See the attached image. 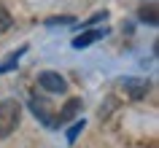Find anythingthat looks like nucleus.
Instances as JSON below:
<instances>
[{
	"instance_id": "obj_3",
	"label": "nucleus",
	"mask_w": 159,
	"mask_h": 148,
	"mask_svg": "<svg viewBox=\"0 0 159 148\" xmlns=\"http://www.w3.org/2000/svg\"><path fill=\"white\" fill-rule=\"evenodd\" d=\"M119 86L124 89L127 97H132V100H143L148 94V81H143V78H124Z\"/></svg>"
},
{
	"instance_id": "obj_7",
	"label": "nucleus",
	"mask_w": 159,
	"mask_h": 148,
	"mask_svg": "<svg viewBox=\"0 0 159 148\" xmlns=\"http://www.w3.org/2000/svg\"><path fill=\"white\" fill-rule=\"evenodd\" d=\"M25 51H27V46H19V49L14 51L8 59H6V62H0V73H8V70H14V67H16V62L22 59V54H25Z\"/></svg>"
},
{
	"instance_id": "obj_4",
	"label": "nucleus",
	"mask_w": 159,
	"mask_h": 148,
	"mask_svg": "<svg viewBox=\"0 0 159 148\" xmlns=\"http://www.w3.org/2000/svg\"><path fill=\"white\" fill-rule=\"evenodd\" d=\"M75 113H81V100H78V97L67 100L65 105H62V110H59V113H57V119H54V127H62V124L73 121V119H75Z\"/></svg>"
},
{
	"instance_id": "obj_2",
	"label": "nucleus",
	"mask_w": 159,
	"mask_h": 148,
	"mask_svg": "<svg viewBox=\"0 0 159 148\" xmlns=\"http://www.w3.org/2000/svg\"><path fill=\"white\" fill-rule=\"evenodd\" d=\"M38 83H41V89L51 92V94H62V92L67 89L65 78H62L59 73H54V70H43V73L38 75Z\"/></svg>"
},
{
	"instance_id": "obj_10",
	"label": "nucleus",
	"mask_w": 159,
	"mask_h": 148,
	"mask_svg": "<svg viewBox=\"0 0 159 148\" xmlns=\"http://www.w3.org/2000/svg\"><path fill=\"white\" fill-rule=\"evenodd\" d=\"M6 30H11V14L3 8V3H0V33H6Z\"/></svg>"
},
{
	"instance_id": "obj_8",
	"label": "nucleus",
	"mask_w": 159,
	"mask_h": 148,
	"mask_svg": "<svg viewBox=\"0 0 159 148\" xmlns=\"http://www.w3.org/2000/svg\"><path fill=\"white\" fill-rule=\"evenodd\" d=\"M140 19H143V22H148V25H157V22H159V16H157V6H154V3L143 6V8H140Z\"/></svg>"
},
{
	"instance_id": "obj_11",
	"label": "nucleus",
	"mask_w": 159,
	"mask_h": 148,
	"mask_svg": "<svg viewBox=\"0 0 159 148\" xmlns=\"http://www.w3.org/2000/svg\"><path fill=\"white\" fill-rule=\"evenodd\" d=\"M73 22V16H51V19H46V25L49 27H54V25H70Z\"/></svg>"
},
{
	"instance_id": "obj_6",
	"label": "nucleus",
	"mask_w": 159,
	"mask_h": 148,
	"mask_svg": "<svg viewBox=\"0 0 159 148\" xmlns=\"http://www.w3.org/2000/svg\"><path fill=\"white\" fill-rule=\"evenodd\" d=\"M30 108H33V113L38 116V119H41L46 127H54V121H51L54 110L49 108V102H46V100H35V97H33V100H30Z\"/></svg>"
},
{
	"instance_id": "obj_9",
	"label": "nucleus",
	"mask_w": 159,
	"mask_h": 148,
	"mask_svg": "<svg viewBox=\"0 0 159 148\" xmlns=\"http://www.w3.org/2000/svg\"><path fill=\"white\" fill-rule=\"evenodd\" d=\"M81 129H84V119H78V121L67 129V143H75V137L81 135Z\"/></svg>"
},
{
	"instance_id": "obj_1",
	"label": "nucleus",
	"mask_w": 159,
	"mask_h": 148,
	"mask_svg": "<svg viewBox=\"0 0 159 148\" xmlns=\"http://www.w3.org/2000/svg\"><path fill=\"white\" fill-rule=\"evenodd\" d=\"M19 119H22V105L16 100H3L0 102V140H6L19 127Z\"/></svg>"
},
{
	"instance_id": "obj_5",
	"label": "nucleus",
	"mask_w": 159,
	"mask_h": 148,
	"mask_svg": "<svg viewBox=\"0 0 159 148\" xmlns=\"http://www.w3.org/2000/svg\"><path fill=\"white\" fill-rule=\"evenodd\" d=\"M108 35V30H86V33H81V35H75L73 38V49H86V46H92L94 41H100V38H105Z\"/></svg>"
}]
</instances>
